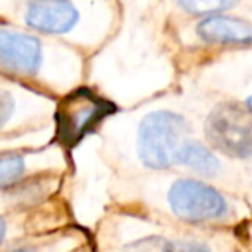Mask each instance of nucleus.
<instances>
[{"label":"nucleus","instance_id":"obj_1","mask_svg":"<svg viewBox=\"0 0 252 252\" xmlns=\"http://www.w3.org/2000/svg\"><path fill=\"white\" fill-rule=\"evenodd\" d=\"M190 126L173 111H152L138 128V158L151 169H168L176 164L182 145L189 138Z\"/></svg>","mask_w":252,"mask_h":252},{"label":"nucleus","instance_id":"obj_2","mask_svg":"<svg viewBox=\"0 0 252 252\" xmlns=\"http://www.w3.org/2000/svg\"><path fill=\"white\" fill-rule=\"evenodd\" d=\"M206 137L230 158H252V112L231 102L216 105L207 116Z\"/></svg>","mask_w":252,"mask_h":252},{"label":"nucleus","instance_id":"obj_3","mask_svg":"<svg viewBox=\"0 0 252 252\" xmlns=\"http://www.w3.org/2000/svg\"><path fill=\"white\" fill-rule=\"evenodd\" d=\"M168 204L175 216L189 223L221 220L228 213V202L221 192L200 180H176L168 192Z\"/></svg>","mask_w":252,"mask_h":252},{"label":"nucleus","instance_id":"obj_4","mask_svg":"<svg viewBox=\"0 0 252 252\" xmlns=\"http://www.w3.org/2000/svg\"><path fill=\"white\" fill-rule=\"evenodd\" d=\"M109 112V105L88 90H78L59 107V135L66 144L78 142Z\"/></svg>","mask_w":252,"mask_h":252},{"label":"nucleus","instance_id":"obj_5","mask_svg":"<svg viewBox=\"0 0 252 252\" xmlns=\"http://www.w3.org/2000/svg\"><path fill=\"white\" fill-rule=\"evenodd\" d=\"M42 43L36 36L0 28V67L9 73L33 76L42 66Z\"/></svg>","mask_w":252,"mask_h":252},{"label":"nucleus","instance_id":"obj_6","mask_svg":"<svg viewBox=\"0 0 252 252\" xmlns=\"http://www.w3.org/2000/svg\"><path fill=\"white\" fill-rule=\"evenodd\" d=\"M80 11L73 2H64V0L30 2L26 5L25 23L36 32L64 35L74 30L80 21Z\"/></svg>","mask_w":252,"mask_h":252},{"label":"nucleus","instance_id":"obj_7","mask_svg":"<svg viewBox=\"0 0 252 252\" xmlns=\"http://www.w3.org/2000/svg\"><path fill=\"white\" fill-rule=\"evenodd\" d=\"M197 35L209 45H251L252 23L230 14L209 16L197 25Z\"/></svg>","mask_w":252,"mask_h":252},{"label":"nucleus","instance_id":"obj_8","mask_svg":"<svg viewBox=\"0 0 252 252\" xmlns=\"http://www.w3.org/2000/svg\"><path fill=\"white\" fill-rule=\"evenodd\" d=\"M176 164H182L204 176H216L221 171V162L209 147L197 140H187L182 145Z\"/></svg>","mask_w":252,"mask_h":252},{"label":"nucleus","instance_id":"obj_9","mask_svg":"<svg viewBox=\"0 0 252 252\" xmlns=\"http://www.w3.org/2000/svg\"><path fill=\"white\" fill-rule=\"evenodd\" d=\"M26 169L25 158L19 154L0 156V189L16 183Z\"/></svg>","mask_w":252,"mask_h":252},{"label":"nucleus","instance_id":"obj_10","mask_svg":"<svg viewBox=\"0 0 252 252\" xmlns=\"http://www.w3.org/2000/svg\"><path fill=\"white\" fill-rule=\"evenodd\" d=\"M180 7L183 11L190 12L192 16H216L223 11L237 7V2H226V0H213V2H204V0H193V2H180Z\"/></svg>","mask_w":252,"mask_h":252},{"label":"nucleus","instance_id":"obj_11","mask_svg":"<svg viewBox=\"0 0 252 252\" xmlns=\"http://www.w3.org/2000/svg\"><path fill=\"white\" fill-rule=\"evenodd\" d=\"M162 252H213L207 244L202 242H192V240H178L169 242Z\"/></svg>","mask_w":252,"mask_h":252},{"label":"nucleus","instance_id":"obj_12","mask_svg":"<svg viewBox=\"0 0 252 252\" xmlns=\"http://www.w3.org/2000/svg\"><path fill=\"white\" fill-rule=\"evenodd\" d=\"M12 112H14V98L11 94L0 90V128L11 119Z\"/></svg>","mask_w":252,"mask_h":252},{"label":"nucleus","instance_id":"obj_13","mask_svg":"<svg viewBox=\"0 0 252 252\" xmlns=\"http://www.w3.org/2000/svg\"><path fill=\"white\" fill-rule=\"evenodd\" d=\"M4 237H5V221L0 218V244H2Z\"/></svg>","mask_w":252,"mask_h":252},{"label":"nucleus","instance_id":"obj_14","mask_svg":"<svg viewBox=\"0 0 252 252\" xmlns=\"http://www.w3.org/2000/svg\"><path fill=\"white\" fill-rule=\"evenodd\" d=\"M7 252H36V249H33V247H18V249H12V251H7Z\"/></svg>","mask_w":252,"mask_h":252},{"label":"nucleus","instance_id":"obj_15","mask_svg":"<svg viewBox=\"0 0 252 252\" xmlns=\"http://www.w3.org/2000/svg\"><path fill=\"white\" fill-rule=\"evenodd\" d=\"M247 109H249V111L252 112V94L249 95V98H247Z\"/></svg>","mask_w":252,"mask_h":252}]
</instances>
